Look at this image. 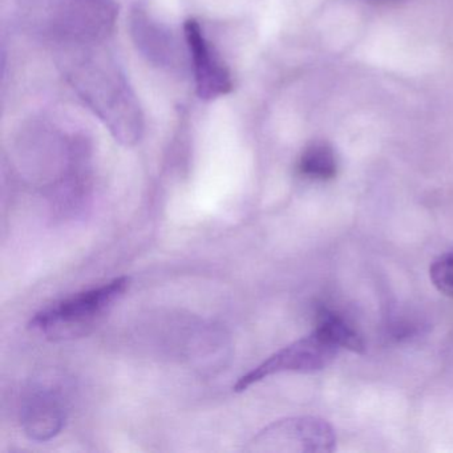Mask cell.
Segmentation results:
<instances>
[{
  "instance_id": "8992f818",
  "label": "cell",
  "mask_w": 453,
  "mask_h": 453,
  "mask_svg": "<svg viewBox=\"0 0 453 453\" xmlns=\"http://www.w3.org/2000/svg\"><path fill=\"white\" fill-rule=\"evenodd\" d=\"M314 333L336 349H347L354 352L365 351L362 336L334 310L320 309L318 311Z\"/></svg>"
},
{
  "instance_id": "6da1fadb",
  "label": "cell",
  "mask_w": 453,
  "mask_h": 453,
  "mask_svg": "<svg viewBox=\"0 0 453 453\" xmlns=\"http://www.w3.org/2000/svg\"><path fill=\"white\" fill-rule=\"evenodd\" d=\"M129 285L131 278H116L99 288L63 299L35 314L30 327L50 341L81 338L99 323L105 312L126 294Z\"/></svg>"
},
{
  "instance_id": "ba28073f",
  "label": "cell",
  "mask_w": 453,
  "mask_h": 453,
  "mask_svg": "<svg viewBox=\"0 0 453 453\" xmlns=\"http://www.w3.org/2000/svg\"><path fill=\"white\" fill-rule=\"evenodd\" d=\"M429 278L440 293L453 299V251L442 254L432 262Z\"/></svg>"
},
{
  "instance_id": "5b68a950",
  "label": "cell",
  "mask_w": 453,
  "mask_h": 453,
  "mask_svg": "<svg viewBox=\"0 0 453 453\" xmlns=\"http://www.w3.org/2000/svg\"><path fill=\"white\" fill-rule=\"evenodd\" d=\"M65 420V396L51 384H38L28 392L22 423L31 439L46 441L59 434Z\"/></svg>"
},
{
  "instance_id": "52a82bcc",
  "label": "cell",
  "mask_w": 453,
  "mask_h": 453,
  "mask_svg": "<svg viewBox=\"0 0 453 453\" xmlns=\"http://www.w3.org/2000/svg\"><path fill=\"white\" fill-rule=\"evenodd\" d=\"M298 172L310 180H333L338 172V160L333 147L327 142H314L307 147L299 158Z\"/></svg>"
},
{
  "instance_id": "3957f363",
  "label": "cell",
  "mask_w": 453,
  "mask_h": 453,
  "mask_svg": "<svg viewBox=\"0 0 453 453\" xmlns=\"http://www.w3.org/2000/svg\"><path fill=\"white\" fill-rule=\"evenodd\" d=\"M339 349L312 331L311 335L299 339L257 365L243 375L234 386L235 392H242L253 384L282 372L310 373L327 367L335 359Z\"/></svg>"
},
{
  "instance_id": "277c9868",
  "label": "cell",
  "mask_w": 453,
  "mask_h": 453,
  "mask_svg": "<svg viewBox=\"0 0 453 453\" xmlns=\"http://www.w3.org/2000/svg\"><path fill=\"white\" fill-rule=\"evenodd\" d=\"M184 28L195 67L198 96L203 100H214L229 94L233 89L232 76L206 41L197 20H188Z\"/></svg>"
},
{
  "instance_id": "7a4b0ae2",
  "label": "cell",
  "mask_w": 453,
  "mask_h": 453,
  "mask_svg": "<svg viewBox=\"0 0 453 453\" xmlns=\"http://www.w3.org/2000/svg\"><path fill=\"white\" fill-rule=\"evenodd\" d=\"M336 434L323 418L303 416L278 420L259 432L251 450L258 452H333Z\"/></svg>"
}]
</instances>
